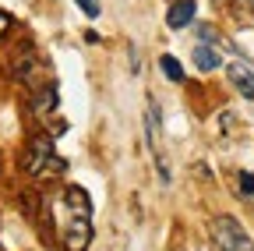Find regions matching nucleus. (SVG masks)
<instances>
[{
  "label": "nucleus",
  "mask_w": 254,
  "mask_h": 251,
  "mask_svg": "<svg viewBox=\"0 0 254 251\" xmlns=\"http://www.w3.org/2000/svg\"><path fill=\"white\" fill-rule=\"evenodd\" d=\"M50 223L64 251H85L92 241V202L85 187H60L57 195L46 198Z\"/></svg>",
  "instance_id": "nucleus-1"
},
{
  "label": "nucleus",
  "mask_w": 254,
  "mask_h": 251,
  "mask_svg": "<svg viewBox=\"0 0 254 251\" xmlns=\"http://www.w3.org/2000/svg\"><path fill=\"white\" fill-rule=\"evenodd\" d=\"M21 167H25L28 177H43V180L46 177H60L64 170H67V163H64L57 156V149H53V138H46V135L28 142V149L21 156Z\"/></svg>",
  "instance_id": "nucleus-2"
},
{
  "label": "nucleus",
  "mask_w": 254,
  "mask_h": 251,
  "mask_svg": "<svg viewBox=\"0 0 254 251\" xmlns=\"http://www.w3.org/2000/svg\"><path fill=\"white\" fill-rule=\"evenodd\" d=\"M212 241H215L219 251H254V241L247 237V230L237 223L233 216L212 219Z\"/></svg>",
  "instance_id": "nucleus-3"
},
{
  "label": "nucleus",
  "mask_w": 254,
  "mask_h": 251,
  "mask_svg": "<svg viewBox=\"0 0 254 251\" xmlns=\"http://www.w3.org/2000/svg\"><path fill=\"white\" fill-rule=\"evenodd\" d=\"M226 78L233 82V88L240 92V96H247L254 103V68L244 64V60H233V64L226 68Z\"/></svg>",
  "instance_id": "nucleus-4"
},
{
  "label": "nucleus",
  "mask_w": 254,
  "mask_h": 251,
  "mask_svg": "<svg viewBox=\"0 0 254 251\" xmlns=\"http://www.w3.org/2000/svg\"><path fill=\"white\" fill-rule=\"evenodd\" d=\"M194 11H198L194 0H177V4H170V11H166V25L173 32H180V28H187L194 21Z\"/></svg>",
  "instance_id": "nucleus-5"
},
{
  "label": "nucleus",
  "mask_w": 254,
  "mask_h": 251,
  "mask_svg": "<svg viewBox=\"0 0 254 251\" xmlns=\"http://www.w3.org/2000/svg\"><path fill=\"white\" fill-rule=\"evenodd\" d=\"M194 64H198V71H215L219 64H222V57H219V46H212V43H198L194 46Z\"/></svg>",
  "instance_id": "nucleus-6"
},
{
  "label": "nucleus",
  "mask_w": 254,
  "mask_h": 251,
  "mask_svg": "<svg viewBox=\"0 0 254 251\" xmlns=\"http://www.w3.org/2000/svg\"><path fill=\"white\" fill-rule=\"evenodd\" d=\"M159 68H163V75H166L170 82H184V68H180V60H177V57L163 53V60H159Z\"/></svg>",
  "instance_id": "nucleus-7"
},
{
  "label": "nucleus",
  "mask_w": 254,
  "mask_h": 251,
  "mask_svg": "<svg viewBox=\"0 0 254 251\" xmlns=\"http://www.w3.org/2000/svg\"><path fill=\"white\" fill-rule=\"evenodd\" d=\"M198 39H201V43H212V46H219V32H215L212 25H198Z\"/></svg>",
  "instance_id": "nucleus-8"
},
{
  "label": "nucleus",
  "mask_w": 254,
  "mask_h": 251,
  "mask_svg": "<svg viewBox=\"0 0 254 251\" xmlns=\"http://www.w3.org/2000/svg\"><path fill=\"white\" fill-rule=\"evenodd\" d=\"M74 4H78L88 18H99V11H103V7H99V0H74Z\"/></svg>",
  "instance_id": "nucleus-9"
},
{
  "label": "nucleus",
  "mask_w": 254,
  "mask_h": 251,
  "mask_svg": "<svg viewBox=\"0 0 254 251\" xmlns=\"http://www.w3.org/2000/svg\"><path fill=\"white\" fill-rule=\"evenodd\" d=\"M240 191H244L247 198H254V173H247V170L240 173Z\"/></svg>",
  "instance_id": "nucleus-10"
},
{
  "label": "nucleus",
  "mask_w": 254,
  "mask_h": 251,
  "mask_svg": "<svg viewBox=\"0 0 254 251\" xmlns=\"http://www.w3.org/2000/svg\"><path fill=\"white\" fill-rule=\"evenodd\" d=\"M4 32H7V18H4V14H0V36H4Z\"/></svg>",
  "instance_id": "nucleus-11"
},
{
  "label": "nucleus",
  "mask_w": 254,
  "mask_h": 251,
  "mask_svg": "<svg viewBox=\"0 0 254 251\" xmlns=\"http://www.w3.org/2000/svg\"><path fill=\"white\" fill-rule=\"evenodd\" d=\"M247 4H251V7H254V0H247Z\"/></svg>",
  "instance_id": "nucleus-12"
}]
</instances>
